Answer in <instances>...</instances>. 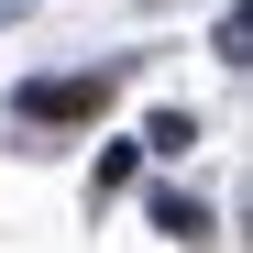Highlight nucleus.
Here are the masks:
<instances>
[{
  "label": "nucleus",
  "mask_w": 253,
  "mask_h": 253,
  "mask_svg": "<svg viewBox=\"0 0 253 253\" xmlns=\"http://www.w3.org/2000/svg\"><path fill=\"white\" fill-rule=\"evenodd\" d=\"M22 110H33V121H88V110H110V77H55V88H22Z\"/></svg>",
  "instance_id": "nucleus-1"
},
{
  "label": "nucleus",
  "mask_w": 253,
  "mask_h": 253,
  "mask_svg": "<svg viewBox=\"0 0 253 253\" xmlns=\"http://www.w3.org/2000/svg\"><path fill=\"white\" fill-rule=\"evenodd\" d=\"M154 220L176 231V242H209V209H198V198H154Z\"/></svg>",
  "instance_id": "nucleus-2"
}]
</instances>
